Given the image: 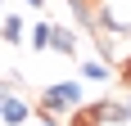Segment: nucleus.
Wrapping results in <instances>:
<instances>
[{
	"label": "nucleus",
	"instance_id": "obj_1",
	"mask_svg": "<svg viewBox=\"0 0 131 126\" xmlns=\"http://www.w3.org/2000/svg\"><path fill=\"white\" fill-rule=\"evenodd\" d=\"M81 108V81H54L41 90V113H68Z\"/></svg>",
	"mask_w": 131,
	"mask_h": 126
},
{
	"label": "nucleus",
	"instance_id": "obj_2",
	"mask_svg": "<svg viewBox=\"0 0 131 126\" xmlns=\"http://www.w3.org/2000/svg\"><path fill=\"white\" fill-rule=\"evenodd\" d=\"M0 122H5V126H27V122H32V104H27V99H18V95H5Z\"/></svg>",
	"mask_w": 131,
	"mask_h": 126
},
{
	"label": "nucleus",
	"instance_id": "obj_3",
	"mask_svg": "<svg viewBox=\"0 0 131 126\" xmlns=\"http://www.w3.org/2000/svg\"><path fill=\"white\" fill-rule=\"evenodd\" d=\"M0 36L9 41V45H23V41H27V18H18V14L0 18Z\"/></svg>",
	"mask_w": 131,
	"mask_h": 126
},
{
	"label": "nucleus",
	"instance_id": "obj_4",
	"mask_svg": "<svg viewBox=\"0 0 131 126\" xmlns=\"http://www.w3.org/2000/svg\"><path fill=\"white\" fill-rule=\"evenodd\" d=\"M50 50L68 54V59H77V36H72V32H63V27H50Z\"/></svg>",
	"mask_w": 131,
	"mask_h": 126
},
{
	"label": "nucleus",
	"instance_id": "obj_5",
	"mask_svg": "<svg viewBox=\"0 0 131 126\" xmlns=\"http://www.w3.org/2000/svg\"><path fill=\"white\" fill-rule=\"evenodd\" d=\"M50 18H41V23H32V32H27V45L32 50H50Z\"/></svg>",
	"mask_w": 131,
	"mask_h": 126
},
{
	"label": "nucleus",
	"instance_id": "obj_6",
	"mask_svg": "<svg viewBox=\"0 0 131 126\" xmlns=\"http://www.w3.org/2000/svg\"><path fill=\"white\" fill-rule=\"evenodd\" d=\"M81 77H86V81H108V77H113V68H108V63L86 59V63H81Z\"/></svg>",
	"mask_w": 131,
	"mask_h": 126
},
{
	"label": "nucleus",
	"instance_id": "obj_7",
	"mask_svg": "<svg viewBox=\"0 0 131 126\" xmlns=\"http://www.w3.org/2000/svg\"><path fill=\"white\" fill-rule=\"evenodd\" d=\"M36 126H59V122H54V113H41V117H36Z\"/></svg>",
	"mask_w": 131,
	"mask_h": 126
},
{
	"label": "nucleus",
	"instance_id": "obj_8",
	"mask_svg": "<svg viewBox=\"0 0 131 126\" xmlns=\"http://www.w3.org/2000/svg\"><path fill=\"white\" fill-rule=\"evenodd\" d=\"M122 86H131V59L122 63Z\"/></svg>",
	"mask_w": 131,
	"mask_h": 126
},
{
	"label": "nucleus",
	"instance_id": "obj_9",
	"mask_svg": "<svg viewBox=\"0 0 131 126\" xmlns=\"http://www.w3.org/2000/svg\"><path fill=\"white\" fill-rule=\"evenodd\" d=\"M23 5H27V9H45V0H23Z\"/></svg>",
	"mask_w": 131,
	"mask_h": 126
},
{
	"label": "nucleus",
	"instance_id": "obj_10",
	"mask_svg": "<svg viewBox=\"0 0 131 126\" xmlns=\"http://www.w3.org/2000/svg\"><path fill=\"white\" fill-rule=\"evenodd\" d=\"M122 104H127V108H131V86H127V95H122Z\"/></svg>",
	"mask_w": 131,
	"mask_h": 126
}]
</instances>
